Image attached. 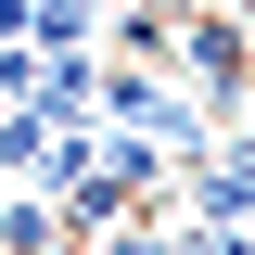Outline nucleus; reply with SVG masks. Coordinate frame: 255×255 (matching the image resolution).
Listing matches in <instances>:
<instances>
[{"label":"nucleus","mask_w":255,"mask_h":255,"mask_svg":"<svg viewBox=\"0 0 255 255\" xmlns=\"http://www.w3.org/2000/svg\"><path fill=\"white\" fill-rule=\"evenodd\" d=\"M166 77H179L217 128H243V90H255V13H230V0H179V26H166Z\"/></svg>","instance_id":"nucleus-1"},{"label":"nucleus","mask_w":255,"mask_h":255,"mask_svg":"<svg viewBox=\"0 0 255 255\" xmlns=\"http://www.w3.org/2000/svg\"><path fill=\"white\" fill-rule=\"evenodd\" d=\"M51 230H64V191H13V204H0V243H13V255H38V243H51Z\"/></svg>","instance_id":"nucleus-2"},{"label":"nucleus","mask_w":255,"mask_h":255,"mask_svg":"<svg viewBox=\"0 0 255 255\" xmlns=\"http://www.w3.org/2000/svg\"><path fill=\"white\" fill-rule=\"evenodd\" d=\"M243 128H255V90H243Z\"/></svg>","instance_id":"nucleus-3"}]
</instances>
